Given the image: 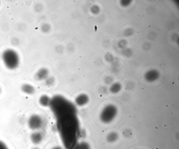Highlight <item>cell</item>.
<instances>
[{"label":"cell","mask_w":179,"mask_h":149,"mask_svg":"<svg viewBox=\"0 0 179 149\" xmlns=\"http://www.w3.org/2000/svg\"><path fill=\"white\" fill-rule=\"evenodd\" d=\"M57 128L66 149H75L79 143L81 131L76 112H70L56 117Z\"/></svg>","instance_id":"1"},{"label":"cell","mask_w":179,"mask_h":149,"mask_svg":"<svg viewBox=\"0 0 179 149\" xmlns=\"http://www.w3.org/2000/svg\"><path fill=\"white\" fill-rule=\"evenodd\" d=\"M2 57L4 65L9 69H15L19 65V56L13 49H8L4 51L2 54Z\"/></svg>","instance_id":"2"},{"label":"cell","mask_w":179,"mask_h":149,"mask_svg":"<svg viewBox=\"0 0 179 149\" xmlns=\"http://www.w3.org/2000/svg\"><path fill=\"white\" fill-rule=\"evenodd\" d=\"M43 124L42 117L37 114L31 116L28 120V126L30 129L37 130L41 128Z\"/></svg>","instance_id":"3"},{"label":"cell","mask_w":179,"mask_h":149,"mask_svg":"<svg viewBox=\"0 0 179 149\" xmlns=\"http://www.w3.org/2000/svg\"><path fill=\"white\" fill-rule=\"evenodd\" d=\"M89 97L85 94H81L77 96L75 99L76 104L79 106H83L89 102Z\"/></svg>","instance_id":"4"},{"label":"cell","mask_w":179,"mask_h":149,"mask_svg":"<svg viewBox=\"0 0 179 149\" xmlns=\"http://www.w3.org/2000/svg\"><path fill=\"white\" fill-rule=\"evenodd\" d=\"M22 91L28 95H32L35 93V89L33 85L29 84H24L21 87Z\"/></svg>","instance_id":"5"},{"label":"cell","mask_w":179,"mask_h":149,"mask_svg":"<svg viewBox=\"0 0 179 149\" xmlns=\"http://www.w3.org/2000/svg\"><path fill=\"white\" fill-rule=\"evenodd\" d=\"M43 139V135L40 132H36L31 135V139L32 143L35 144H38L41 143Z\"/></svg>","instance_id":"6"},{"label":"cell","mask_w":179,"mask_h":149,"mask_svg":"<svg viewBox=\"0 0 179 149\" xmlns=\"http://www.w3.org/2000/svg\"><path fill=\"white\" fill-rule=\"evenodd\" d=\"M51 99L46 95H43L39 99L40 104L43 107L49 106Z\"/></svg>","instance_id":"7"},{"label":"cell","mask_w":179,"mask_h":149,"mask_svg":"<svg viewBox=\"0 0 179 149\" xmlns=\"http://www.w3.org/2000/svg\"><path fill=\"white\" fill-rule=\"evenodd\" d=\"M118 139V135L115 134H109L106 138L107 141L110 143H114L117 141Z\"/></svg>","instance_id":"8"},{"label":"cell","mask_w":179,"mask_h":149,"mask_svg":"<svg viewBox=\"0 0 179 149\" xmlns=\"http://www.w3.org/2000/svg\"><path fill=\"white\" fill-rule=\"evenodd\" d=\"M75 149H91V147L87 142L83 141L79 143Z\"/></svg>","instance_id":"9"},{"label":"cell","mask_w":179,"mask_h":149,"mask_svg":"<svg viewBox=\"0 0 179 149\" xmlns=\"http://www.w3.org/2000/svg\"><path fill=\"white\" fill-rule=\"evenodd\" d=\"M11 42L14 46H17L19 43V40L17 38H13L11 40Z\"/></svg>","instance_id":"10"},{"label":"cell","mask_w":179,"mask_h":149,"mask_svg":"<svg viewBox=\"0 0 179 149\" xmlns=\"http://www.w3.org/2000/svg\"><path fill=\"white\" fill-rule=\"evenodd\" d=\"M0 149H8L3 142L0 141Z\"/></svg>","instance_id":"11"},{"label":"cell","mask_w":179,"mask_h":149,"mask_svg":"<svg viewBox=\"0 0 179 149\" xmlns=\"http://www.w3.org/2000/svg\"><path fill=\"white\" fill-rule=\"evenodd\" d=\"M54 81L52 79H49L46 81V84L47 86H51L53 84Z\"/></svg>","instance_id":"12"},{"label":"cell","mask_w":179,"mask_h":149,"mask_svg":"<svg viewBox=\"0 0 179 149\" xmlns=\"http://www.w3.org/2000/svg\"><path fill=\"white\" fill-rule=\"evenodd\" d=\"M51 149H63L61 147H60L56 146V147H55L52 148Z\"/></svg>","instance_id":"13"},{"label":"cell","mask_w":179,"mask_h":149,"mask_svg":"<svg viewBox=\"0 0 179 149\" xmlns=\"http://www.w3.org/2000/svg\"><path fill=\"white\" fill-rule=\"evenodd\" d=\"M175 82H173L172 83V84L174 85V84H175Z\"/></svg>","instance_id":"14"},{"label":"cell","mask_w":179,"mask_h":149,"mask_svg":"<svg viewBox=\"0 0 179 149\" xmlns=\"http://www.w3.org/2000/svg\"><path fill=\"white\" fill-rule=\"evenodd\" d=\"M1 92H2V90H1V88L0 87V94H1Z\"/></svg>","instance_id":"15"},{"label":"cell","mask_w":179,"mask_h":149,"mask_svg":"<svg viewBox=\"0 0 179 149\" xmlns=\"http://www.w3.org/2000/svg\"><path fill=\"white\" fill-rule=\"evenodd\" d=\"M165 107H168V105H166L165 106Z\"/></svg>","instance_id":"16"},{"label":"cell","mask_w":179,"mask_h":149,"mask_svg":"<svg viewBox=\"0 0 179 149\" xmlns=\"http://www.w3.org/2000/svg\"><path fill=\"white\" fill-rule=\"evenodd\" d=\"M141 90H144V87H142L141 88Z\"/></svg>","instance_id":"17"},{"label":"cell","mask_w":179,"mask_h":149,"mask_svg":"<svg viewBox=\"0 0 179 149\" xmlns=\"http://www.w3.org/2000/svg\"><path fill=\"white\" fill-rule=\"evenodd\" d=\"M138 85H140V83H138Z\"/></svg>","instance_id":"18"},{"label":"cell","mask_w":179,"mask_h":149,"mask_svg":"<svg viewBox=\"0 0 179 149\" xmlns=\"http://www.w3.org/2000/svg\"><path fill=\"white\" fill-rule=\"evenodd\" d=\"M174 104H172V107H174Z\"/></svg>","instance_id":"19"},{"label":"cell","mask_w":179,"mask_h":149,"mask_svg":"<svg viewBox=\"0 0 179 149\" xmlns=\"http://www.w3.org/2000/svg\"><path fill=\"white\" fill-rule=\"evenodd\" d=\"M33 149H40L38 148H33Z\"/></svg>","instance_id":"20"},{"label":"cell","mask_w":179,"mask_h":149,"mask_svg":"<svg viewBox=\"0 0 179 149\" xmlns=\"http://www.w3.org/2000/svg\"><path fill=\"white\" fill-rule=\"evenodd\" d=\"M125 90H128V88H127V87L126 88H125Z\"/></svg>","instance_id":"21"},{"label":"cell","mask_w":179,"mask_h":149,"mask_svg":"<svg viewBox=\"0 0 179 149\" xmlns=\"http://www.w3.org/2000/svg\"><path fill=\"white\" fill-rule=\"evenodd\" d=\"M153 105H156V103H154Z\"/></svg>","instance_id":"22"},{"label":"cell","mask_w":179,"mask_h":149,"mask_svg":"<svg viewBox=\"0 0 179 149\" xmlns=\"http://www.w3.org/2000/svg\"><path fill=\"white\" fill-rule=\"evenodd\" d=\"M162 65V64H159V65Z\"/></svg>","instance_id":"23"},{"label":"cell","mask_w":179,"mask_h":149,"mask_svg":"<svg viewBox=\"0 0 179 149\" xmlns=\"http://www.w3.org/2000/svg\"><path fill=\"white\" fill-rule=\"evenodd\" d=\"M164 66H165V64H164Z\"/></svg>","instance_id":"24"},{"label":"cell","mask_w":179,"mask_h":149,"mask_svg":"<svg viewBox=\"0 0 179 149\" xmlns=\"http://www.w3.org/2000/svg\"><path fill=\"white\" fill-rule=\"evenodd\" d=\"M164 126H166V125H164Z\"/></svg>","instance_id":"25"}]
</instances>
